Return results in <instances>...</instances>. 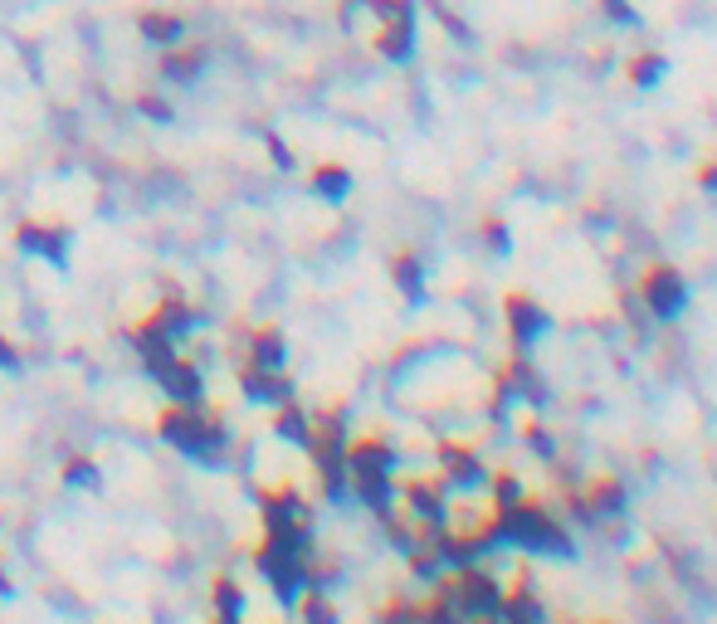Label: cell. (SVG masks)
Instances as JSON below:
<instances>
[{"instance_id":"cell-1","label":"cell","mask_w":717,"mask_h":624,"mask_svg":"<svg viewBox=\"0 0 717 624\" xmlns=\"http://www.w3.org/2000/svg\"><path fill=\"white\" fill-rule=\"evenodd\" d=\"M156 429H162L166 445H176L181 453H191V459L200 463H215L230 445V429H225L220 415H210L205 405H171L156 419Z\"/></svg>"},{"instance_id":"cell-2","label":"cell","mask_w":717,"mask_h":624,"mask_svg":"<svg viewBox=\"0 0 717 624\" xmlns=\"http://www.w3.org/2000/svg\"><path fill=\"white\" fill-rule=\"evenodd\" d=\"M444 595L459 605L464 620H498V605H503V585H498V576H488L484 566H454V576H444L435 581Z\"/></svg>"},{"instance_id":"cell-3","label":"cell","mask_w":717,"mask_h":624,"mask_svg":"<svg viewBox=\"0 0 717 624\" xmlns=\"http://www.w3.org/2000/svg\"><path fill=\"white\" fill-rule=\"evenodd\" d=\"M640 298H644L649 317L674 322V317L688 308V278H683L674 264H649L640 274Z\"/></svg>"},{"instance_id":"cell-4","label":"cell","mask_w":717,"mask_h":624,"mask_svg":"<svg viewBox=\"0 0 717 624\" xmlns=\"http://www.w3.org/2000/svg\"><path fill=\"white\" fill-rule=\"evenodd\" d=\"M395 493H401L410 522H420V527H444V517H449V488H444L439 473H420V479L395 483Z\"/></svg>"},{"instance_id":"cell-5","label":"cell","mask_w":717,"mask_h":624,"mask_svg":"<svg viewBox=\"0 0 717 624\" xmlns=\"http://www.w3.org/2000/svg\"><path fill=\"white\" fill-rule=\"evenodd\" d=\"M435 459H439V479H444V488H454V493H474V488L488 483L484 453H478L474 445H464V439H439Z\"/></svg>"},{"instance_id":"cell-6","label":"cell","mask_w":717,"mask_h":624,"mask_svg":"<svg viewBox=\"0 0 717 624\" xmlns=\"http://www.w3.org/2000/svg\"><path fill=\"white\" fill-rule=\"evenodd\" d=\"M503 322H508V337H512V351H532V342H542L552 317L532 293H508L503 298Z\"/></svg>"},{"instance_id":"cell-7","label":"cell","mask_w":717,"mask_h":624,"mask_svg":"<svg viewBox=\"0 0 717 624\" xmlns=\"http://www.w3.org/2000/svg\"><path fill=\"white\" fill-rule=\"evenodd\" d=\"M146 371H152V381L171 395V405H205V376L196 361L171 351L166 361H156V366H146Z\"/></svg>"},{"instance_id":"cell-8","label":"cell","mask_w":717,"mask_h":624,"mask_svg":"<svg viewBox=\"0 0 717 624\" xmlns=\"http://www.w3.org/2000/svg\"><path fill=\"white\" fill-rule=\"evenodd\" d=\"M259 517H264V532H289V527H313V513H307V497L293 483L264 488L259 493Z\"/></svg>"},{"instance_id":"cell-9","label":"cell","mask_w":717,"mask_h":624,"mask_svg":"<svg viewBox=\"0 0 717 624\" xmlns=\"http://www.w3.org/2000/svg\"><path fill=\"white\" fill-rule=\"evenodd\" d=\"M401 453L385 435H357L347 439V473H395Z\"/></svg>"},{"instance_id":"cell-10","label":"cell","mask_w":717,"mask_h":624,"mask_svg":"<svg viewBox=\"0 0 717 624\" xmlns=\"http://www.w3.org/2000/svg\"><path fill=\"white\" fill-rule=\"evenodd\" d=\"M498 624H552V620H546V605L537 600V590L528 585V571H518V576H512V585H503Z\"/></svg>"},{"instance_id":"cell-11","label":"cell","mask_w":717,"mask_h":624,"mask_svg":"<svg viewBox=\"0 0 717 624\" xmlns=\"http://www.w3.org/2000/svg\"><path fill=\"white\" fill-rule=\"evenodd\" d=\"M68 240H74V234H68L64 225H44V220H25L15 230V244L34 259H50V264H64L68 259Z\"/></svg>"},{"instance_id":"cell-12","label":"cell","mask_w":717,"mask_h":624,"mask_svg":"<svg viewBox=\"0 0 717 624\" xmlns=\"http://www.w3.org/2000/svg\"><path fill=\"white\" fill-rule=\"evenodd\" d=\"M137 35L152 44V50H171V44H181L191 35V25H186V15H176V10L146 6V10H137Z\"/></svg>"},{"instance_id":"cell-13","label":"cell","mask_w":717,"mask_h":624,"mask_svg":"<svg viewBox=\"0 0 717 624\" xmlns=\"http://www.w3.org/2000/svg\"><path fill=\"white\" fill-rule=\"evenodd\" d=\"M376 54L391 64H405L410 54H415V10H405V15H395V20H381V30H376Z\"/></svg>"},{"instance_id":"cell-14","label":"cell","mask_w":717,"mask_h":624,"mask_svg":"<svg viewBox=\"0 0 717 624\" xmlns=\"http://www.w3.org/2000/svg\"><path fill=\"white\" fill-rule=\"evenodd\" d=\"M239 391L259 405H283L293 401V381L283 371H259V366H239Z\"/></svg>"},{"instance_id":"cell-15","label":"cell","mask_w":717,"mask_h":624,"mask_svg":"<svg viewBox=\"0 0 717 624\" xmlns=\"http://www.w3.org/2000/svg\"><path fill=\"white\" fill-rule=\"evenodd\" d=\"M142 322H152L156 332H166L171 342H181V337H186V332H196V327H200V313L191 308L186 298H162L152 313L142 317Z\"/></svg>"},{"instance_id":"cell-16","label":"cell","mask_w":717,"mask_h":624,"mask_svg":"<svg viewBox=\"0 0 717 624\" xmlns=\"http://www.w3.org/2000/svg\"><path fill=\"white\" fill-rule=\"evenodd\" d=\"M283 361H289V342H283L279 327H254V332H249V347H245V366L283 371Z\"/></svg>"},{"instance_id":"cell-17","label":"cell","mask_w":717,"mask_h":624,"mask_svg":"<svg viewBox=\"0 0 717 624\" xmlns=\"http://www.w3.org/2000/svg\"><path fill=\"white\" fill-rule=\"evenodd\" d=\"M205 69V44H171V50H162V78H171V84H196Z\"/></svg>"},{"instance_id":"cell-18","label":"cell","mask_w":717,"mask_h":624,"mask_svg":"<svg viewBox=\"0 0 717 624\" xmlns=\"http://www.w3.org/2000/svg\"><path fill=\"white\" fill-rule=\"evenodd\" d=\"M307 190H313L317 200H327V206H341V200L351 196V172L341 162H317L313 172H307Z\"/></svg>"},{"instance_id":"cell-19","label":"cell","mask_w":717,"mask_h":624,"mask_svg":"<svg viewBox=\"0 0 717 624\" xmlns=\"http://www.w3.org/2000/svg\"><path fill=\"white\" fill-rule=\"evenodd\" d=\"M391 283L405 293L410 303H425V264H420L410 249H401V254L391 259Z\"/></svg>"},{"instance_id":"cell-20","label":"cell","mask_w":717,"mask_h":624,"mask_svg":"<svg viewBox=\"0 0 717 624\" xmlns=\"http://www.w3.org/2000/svg\"><path fill=\"white\" fill-rule=\"evenodd\" d=\"M307 429H313V415H307L298 401L273 405V435L279 439H289V445H307Z\"/></svg>"},{"instance_id":"cell-21","label":"cell","mask_w":717,"mask_h":624,"mask_svg":"<svg viewBox=\"0 0 717 624\" xmlns=\"http://www.w3.org/2000/svg\"><path fill=\"white\" fill-rule=\"evenodd\" d=\"M669 74V59L659 50H640L630 64H624V78H630V88H659Z\"/></svg>"},{"instance_id":"cell-22","label":"cell","mask_w":717,"mask_h":624,"mask_svg":"<svg viewBox=\"0 0 717 624\" xmlns=\"http://www.w3.org/2000/svg\"><path fill=\"white\" fill-rule=\"evenodd\" d=\"M298 615H303V624H337V605L323 595V590H303Z\"/></svg>"},{"instance_id":"cell-23","label":"cell","mask_w":717,"mask_h":624,"mask_svg":"<svg viewBox=\"0 0 717 624\" xmlns=\"http://www.w3.org/2000/svg\"><path fill=\"white\" fill-rule=\"evenodd\" d=\"M215 615H245V585L230 576H215Z\"/></svg>"},{"instance_id":"cell-24","label":"cell","mask_w":717,"mask_h":624,"mask_svg":"<svg viewBox=\"0 0 717 624\" xmlns=\"http://www.w3.org/2000/svg\"><path fill=\"white\" fill-rule=\"evenodd\" d=\"M522 445L537 453V459H546V463L556 459V435L542 425V419H528V425H522Z\"/></svg>"},{"instance_id":"cell-25","label":"cell","mask_w":717,"mask_h":624,"mask_svg":"<svg viewBox=\"0 0 717 624\" xmlns=\"http://www.w3.org/2000/svg\"><path fill=\"white\" fill-rule=\"evenodd\" d=\"M64 483L74 488H98V463L88 453H68L64 459Z\"/></svg>"},{"instance_id":"cell-26","label":"cell","mask_w":717,"mask_h":624,"mask_svg":"<svg viewBox=\"0 0 717 624\" xmlns=\"http://www.w3.org/2000/svg\"><path fill=\"white\" fill-rule=\"evenodd\" d=\"M137 112H142L146 122H171L176 118V108H171L162 94H137Z\"/></svg>"},{"instance_id":"cell-27","label":"cell","mask_w":717,"mask_h":624,"mask_svg":"<svg viewBox=\"0 0 717 624\" xmlns=\"http://www.w3.org/2000/svg\"><path fill=\"white\" fill-rule=\"evenodd\" d=\"M596 6H600V15H606L610 25H624V30L640 25V10H634L630 0H596Z\"/></svg>"},{"instance_id":"cell-28","label":"cell","mask_w":717,"mask_h":624,"mask_svg":"<svg viewBox=\"0 0 717 624\" xmlns=\"http://www.w3.org/2000/svg\"><path fill=\"white\" fill-rule=\"evenodd\" d=\"M484 249H493V254H508V249H512L508 220H498V215H488V220H484Z\"/></svg>"},{"instance_id":"cell-29","label":"cell","mask_w":717,"mask_h":624,"mask_svg":"<svg viewBox=\"0 0 717 624\" xmlns=\"http://www.w3.org/2000/svg\"><path fill=\"white\" fill-rule=\"evenodd\" d=\"M269 156H273V166H279V172H293V152H289V142H283V138H273V132H269Z\"/></svg>"},{"instance_id":"cell-30","label":"cell","mask_w":717,"mask_h":624,"mask_svg":"<svg viewBox=\"0 0 717 624\" xmlns=\"http://www.w3.org/2000/svg\"><path fill=\"white\" fill-rule=\"evenodd\" d=\"M698 186L708 190V196H717V156H713V162H703V166H698Z\"/></svg>"},{"instance_id":"cell-31","label":"cell","mask_w":717,"mask_h":624,"mask_svg":"<svg viewBox=\"0 0 717 624\" xmlns=\"http://www.w3.org/2000/svg\"><path fill=\"white\" fill-rule=\"evenodd\" d=\"M15 361H20V351L10 347V337H6V332H0V366H15Z\"/></svg>"},{"instance_id":"cell-32","label":"cell","mask_w":717,"mask_h":624,"mask_svg":"<svg viewBox=\"0 0 717 624\" xmlns=\"http://www.w3.org/2000/svg\"><path fill=\"white\" fill-rule=\"evenodd\" d=\"M215 624H245L239 615H215Z\"/></svg>"},{"instance_id":"cell-33","label":"cell","mask_w":717,"mask_h":624,"mask_svg":"<svg viewBox=\"0 0 717 624\" xmlns=\"http://www.w3.org/2000/svg\"><path fill=\"white\" fill-rule=\"evenodd\" d=\"M6 590H10V581H6V566H0V595H6Z\"/></svg>"}]
</instances>
